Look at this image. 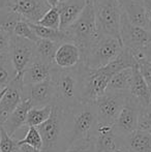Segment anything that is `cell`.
I'll return each instance as SVG.
<instances>
[{
    "mask_svg": "<svg viewBox=\"0 0 151 152\" xmlns=\"http://www.w3.org/2000/svg\"><path fill=\"white\" fill-rule=\"evenodd\" d=\"M85 72L86 66L82 62L75 67L66 69L59 68L54 64L50 77L55 89L54 104H58L65 111L71 112L82 104Z\"/></svg>",
    "mask_w": 151,
    "mask_h": 152,
    "instance_id": "6da1fadb",
    "label": "cell"
},
{
    "mask_svg": "<svg viewBox=\"0 0 151 152\" xmlns=\"http://www.w3.org/2000/svg\"><path fill=\"white\" fill-rule=\"evenodd\" d=\"M62 31L64 32L67 40L69 42H73L80 49L81 62H83L85 56L98 36L96 26H95L91 0L88 1L81 16L71 26H69Z\"/></svg>",
    "mask_w": 151,
    "mask_h": 152,
    "instance_id": "7a4b0ae2",
    "label": "cell"
},
{
    "mask_svg": "<svg viewBox=\"0 0 151 152\" xmlns=\"http://www.w3.org/2000/svg\"><path fill=\"white\" fill-rule=\"evenodd\" d=\"M97 34L120 39L119 29L122 10L117 0H91Z\"/></svg>",
    "mask_w": 151,
    "mask_h": 152,
    "instance_id": "3957f363",
    "label": "cell"
},
{
    "mask_svg": "<svg viewBox=\"0 0 151 152\" xmlns=\"http://www.w3.org/2000/svg\"><path fill=\"white\" fill-rule=\"evenodd\" d=\"M123 50L120 39L114 36L98 34L82 63L88 69H99L114 60Z\"/></svg>",
    "mask_w": 151,
    "mask_h": 152,
    "instance_id": "277c9868",
    "label": "cell"
},
{
    "mask_svg": "<svg viewBox=\"0 0 151 152\" xmlns=\"http://www.w3.org/2000/svg\"><path fill=\"white\" fill-rule=\"evenodd\" d=\"M69 113L62 107L53 104L50 118L36 127L44 143L42 152H60L58 148L60 147V142L63 138L66 116Z\"/></svg>",
    "mask_w": 151,
    "mask_h": 152,
    "instance_id": "5b68a950",
    "label": "cell"
},
{
    "mask_svg": "<svg viewBox=\"0 0 151 152\" xmlns=\"http://www.w3.org/2000/svg\"><path fill=\"white\" fill-rule=\"evenodd\" d=\"M73 127L69 139V146L77 141L90 139L97 124V117L93 102H82L71 111Z\"/></svg>",
    "mask_w": 151,
    "mask_h": 152,
    "instance_id": "8992f818",
    "label": "cell"
},
{
    "mask_svg": "<svg viewBox=\"0 0 151 152\" xmlns=\"http://www.w3.org/2000/svg\"><path fill=\"white\" fill-rule=\"evenodd\" d=\"M128 95L129 93L106 91L104 95L94 100L93 106L96 113L97 122L113 125L124 107Z\"/></svg>",
    "mask_w": 151,
    "mask_h": 152,
    "instance_id": "52a82bcc",
    "label": "cell"
},
{
    "mask_svg": "<svg viewBox=\"0 0 151 152\" xmlns=\"http://www.w3.org/2000/svg\"><path fill=\"white\" fill-rule=\"evenodd\" d=\"M8 54L16 70V78L22 79V75L25 68L36 56L35 44L31 40L12 35Z\"/></svg>",
    "mask_w": 151,
    "mask_h": 152,
    "instance_id": "ba28073f",
    "label": "cell"
},
{
    "mask_svg": "<svg viewBox=\"0 0 151 152\" xmlns=\"http://www.w3.org/2000/svg\"><path fill=\"white\" fill-rule=\"evenodd\" d=\"M119 35L123 48L128 49L131 52L142 51L151 42V32L133 25L123 14L120 21Z\"/></svg>",
    "mask_w": 151,
    "mask_h": 152,
    "instance_id": "9c48e42d",
    "label": "cell"
},
{
    "mask_svg": "<svg viewBox=\"0 0 151 152\" xmlns=\"http://www.w3.org/2000/svg\"><path fill=\"white\" fill-rule=\"evenodd\" d=\"M111 78L112 75L104 67L95 70L86 67L83 86V102H93L104 95Z\"/></svg>",
    "mask_w": 151,
    "mask_h": 152,
    "instance_id": "30bf717a",
    "label": "cell"
},
{
    "mask_svg": "<svg viewBox=\"0 0 151 152\" xmlns=\"http://www.w3.org/2000/svg\"><path fill=\"white\" fill-rule=\"evenodd\" d=\"M139 112L140 107L135 102H133L128 95L124 107L113 124L115 134L119 139L124 138L138 129Z\"/></svg>",
    "mask_w": 151,
    "mask_h": 152,
    "instance_id": "8fae6325",
    "label": "cell"
},
{
    "mask_svg": "<svg viewBox=\"0 0 151 152\" xmlns=\"http://www.w3.org/2000/svg\"><path fill=\"white\" fill-rule=\"evenodd\" d=\"M23 98H28L34 108H42L55 102V89L49 79L34 85L23 86Z\"/></svg>",
    "mask_w": 151,
    "mask_h": 152,
    "instance_id": "7c38bea8",
    "label": "cell"
},
{
    "mask_svg": "<svg viewBox=\"0 0 151 152\" xmlns=\"http://www.w3.org/2000/svg\"><path fill=\"white\" fill-rule=\"evenodd\" d=\"M22 79L16 78L5 89L0 99V126L5 122L23 99Z\"/></svg>",
    "mask_w": 151,
    "mask_h": 152,
    "instance_id": "4fadbf2b",
    "label": "cell"
},
{
    "mask_svg": "<svg viewBox=\"0 0 151 152\" xmlns=\"http://www.w3.org/2000/svg\"><path fill=\"white\" fill-rule=\"evenodd\" d=\"M92 141V150L94 152H113L117 148V140L112 124L97 122L90 137Z\"/></svg>",
    "mask_w": 151,
    "mask_h": 152,
    "instance_id": "5bb4252c",
    "label": "cell"
},
{
    "mask_svg": "<svg viewBox=\"0 0 151 152\" xmlns=\"http://www.w3.org/2000/svg\"><path fill=\"white\" fill-rule=\"evenodd\" d=\"M50 8L46 0H15L12 10L26 22L36 24Z\"/></svg>",
    "mask_w": 151,
    "mask_h": 152,
    "instance_id": "9a60e30c",
    "label": "cell"
},
{
    "mask_svg": "<svg viewBox=\"0 0 151 152\" xmlns=\"http://www.w3.org/2000/svg\"><path fill=\"white\" fill-rule=\"evenodd\" d=\"M53 66H54V64L48 63V62L42 60L37 56H35L34 59L28 64V66L23 72V85L24 86L34 85L49 80L51 77Z\"/></svg>",
    "mask_w": 151,
    "mask_h": 152,
    "instance_id": "2e32d148",
    "label": "cell"
},
{
    "mask_svg": "<svg viewBox=\"0 0 151 152\" xmlns=\"http://www.w3.org/2000/svg\"><path fill=\"white\" fill-rule=\"evenodd\" d=\"M129 98L135 102L140 109L151 104V88L140 72L138 63L133 67V81L129 89Z\"/></svg>",
    "mask_w": 151,
    "mask_h": 152,
    "instance_id": "e0dca14e",
    "label": "cell"
},
{
    "mask_svg": "<svg viewBox=\"0 0 151 152\" xmlns=\"http://www.w3.org/2000/svg\"><path fill=\"white\" fill-rule=\"evenodd\" d=\"M125 18L133 25L149 30L143 0H117Z\"/></svg>",
    "mask_w": 151,
    "mask_h": 152,
    "instance_id": "ac0fdd59",
    "label": "cell"
},
{
    "mask_svg": "<svg viewBox=\"0 0 151 152\" xmlns=\"http://www.w3.org/2000/svg\"><path fill=\"white\" fill-rule=\"evenodd\" d=\"M89 0H61L57 6L60 15V30L71 26L81 16Z\"/></svg>",
    "mask_w": 151,
    "mask_h": 152,
    "instance_id": "d6986e66",
    "label": "cell"
},
{
    "mask_svg": "<svg viewBox=\"0 0 151 152\" xmlns=\"http://www.w3.org/2000/svg\"><path fill=\"white\" fill-rule=\"evenodd\" d=\"M81 63L80 49L73 42H63L58 47L54 56V64L59 68H71Z\"/></svg>",
    "mask_w": 151,
    "mask_h": 152,
    "instance_id": "ffe728a7",
    "label": "cell"
},
{
    "mask_svg": "<svg viewBox=\"0 0 151 152\" xmlns=\"http://www.w3.org/2000/svg\"><path fill=\"white\" fill-rule=\"evenodd\" d=\"M31 108L33 107L30 100L28 98H23L20 104L15 109L14 112L8 116V118L1 126L8 136L14 137L16 132H18L21 127L26 125L27 114Z\"/></svg>",
    "mask_w": 151,
    "mask_h": 152,
    "instance_id": "44dd1931",
    "label": "cell"
},
{
    "mask_svg": "<svg viewBox=\"0 0 151 152\" xmlns=\"http://www.w3.org/2000/svg\"><path fill=\"white\" fill-rule=\"evenodd\" d=\"M120 141L129 152H151V134L148 132L137 129Z\"/></svg>",
    "mask_w": 151,
    "mask_h": 152,
    "instance_id": "7402d4cb",
    "label": "cell"
},
{
    "mask_svg": "<svg viewBox=\"0 0 151 152\" xmlns=\"http://www.w3.org/2000/svg\"><path fill=\"white\" fill-rule=\"evenodd\" d=\"M131 81H133V68L122 69L112 76L106 91L129 93Z\"/></svg>",
    "mask_w": 151,
    "mask_h": 152,
    "instance_id": "603a6c76",
    "label": "cell"
},
{
    "mask_svg": "<svg viewBox=\"0 0 151 152\" xmlns=\"http://www.w3.org/2000/svg\"><path fill=\"white\" fill-rule=\"evenodd\" d=\"M17 74L9 54L0 55V90L6 88L16 79Z\"/></svg>",
    "mask_w": 151,
    "mask_h": 152,
    "instance_id": "cb8c5ba5",
    "label": "cell"
},
{
    "mask_svg": "<svg viewBox=\"0 0 151 152\" xmlns=\"http://www.w3.org/2000/svg\"><path fill=\"white\" fill-rule=\"evenodd\" d=\"M35 44V51L36 56L42 60L48 62L50 64H54V56L58 47L60 46L57 42H54L49 39H42L38 38Z\"/></svg>",
    "mask_w": 151,
    "mask_h": 152,
    "instance_id": "d4e9b609",
    "label": "cell"
},
{
    "mask_svg": "<svg viewBox=\"0 0 151 152\" xmlns=\"http://www.w3.org/2000/svg\"><path fill=\"white\" fill-rule=\"evenodd\" d=\"M53 104H49L46 107H42V108H31L29 110L28 114H27L26 119V125L28 127L33 126V127H37L40 124L46 122L50 118L51 113H52Z\"/></svg>",
    "mask_w": 151,
    "mask_h": 152,
    "instance_id": "484cf974",
    "label": "cell"
},
{
    "mask_svg": "<svg viewBox=\"0 0 151 152\" xmlns=\"http://www.w3.org/2000/svg\"><path fill=\"white\" fill-rule=\"evenodd\" d=\"M29 24H30L31 28H32L33 32L35 33V35L37 36V38L52 40V42H57V44H59V45L69 42L63 31L53 30V29L40 26V25H38V24H32V23H29Z\"/></svg>",
    "mask_w": 151,
    "mask_h": 152,
    "instance_id": "4316f807",
    "label": "cell"
},
{
    "mask_svg": "<svg viewBox=\"0 0 151 152\" xmlns=\"http://www.w3.org/2000/svg\"><path fill=\"white\" fill-rule=\"evenodd\" d=\"M20 20H22V18L14 10L0 12V31L12 35L15 27Z\"/></svg>",
    "mask_w": 151,
    "mask_h": 152,
    "instance_id": "83f0119b",
    "label": "cell"
},
{
    "mask_svg": "<svg viewBox=\"0 0 151 152\" xmlns=\"http://www.w3.org/2000/svg\"><path fill=\"white\" fill-rule=\"evenodd\" d=\"M36 24L53 30H60V15L57 7H51Z\"/></svg>",
    "mask_w": 151,
    "mask_h": 152,
    "instance_id": "f1b7e54d",
    "label": "cell"
},
{
    "mask_svg": "<svg viewBox=\"0 0 151 152\" xmlns=\"http://www.w3.org/2000/svg\"><path fill=\"white\" fill-rule=\"evenodd\" d=\"M19 145H28V146H31L40 151L42 150V147H44L42 136L37 128L33 127V126L28 127L24 138L19 140Z\"/></svg>",
    "mask_w": 151,
    "mask_h": 152,
    "instance_id": "f546056e",
    "label": "cell"
},
{
    "mask_svg": "<svg viewBox=\"0 0 151 152\" xmlns=\"http://www.w3.org/2000/svg\"><path fill=\"white\" fill-rule=\"evenodd\" d=\"M12 35H16V36H18V37L31 40V42H35L38 39L37 36L35 35V33L33 32L32 28H31L30 24H29L28 22H26L25 20H23V19L19 21L18 24L16 25Z\"/></svg>",
    "mask_w": 151,
    "mask_h": 152,
    "instance_id": "4dcf8cb0",
    "label": "cell"
},
{
    "mask_svg": "<svg viewBox=\"0 0 151 152\" xmlns=\"http://www.w3.org/2000/svg\"><path fill=\"white\" fill-rule=\"evenodd\" d=\"M0 152H19V140L8 136L2 127L0 132Z\"/></svg>",
    "mask_w": 151,
    "mask_h": 152,
    "instance_id": "1f68e13d",
    "label": "cell"
},
{
    "mask_svg": "<svg viewBox=\"0 0 151 152\" xmlns=\"http://www.w3.org/2000/svg\"><path fill=\"white\" fill-rule=\"evenodd\" d=\"M138 129L151 134V104L140 109L138 117Z\"/></svg>",
    "mask_w": 151,
    "mask_h": 152,
    "instance_id": "d6a6232c",
    "label": "cell"
},
{
    "mask_svg": "<svg viewBox=\"0 0 151 152\" xmlns=\"http://www.w3.org/2000/svg\"><path fill=\"white\" fill-rule=\"evenodd\" d=\"M91 149H92L91 139H84L71 144L65 152H89Z\"/></svg>",
    "mask_w": 151,
    "mask_h": 152,
    "instance_id": "836d02e7",
    "label": "cell"
},
{
    "mask_svg": "<svg viewBox=\"0 0 151 152\" xmlns=\"http://www.w3.org/2000/svg\"><path fill=\"white\" fill-rule=\"evenodd\" d=\"M137 62H138L140 72H141V75L143 76L144 80L146 81L148 86L151 88V62H148V61L144 60V59L139 60Z\"/></svg>",
    "mask_w": 151,
    "mask_h": 152,
    "instance_id": "e575fe53",
    "label": "cell"
},
{
    "mask_svg": "<svg viewBox=\"0 0 151 152\" xmlns=\"http://www.w3.org/2000/svg\"><path fill=\"white\" fill-rule=\"evenodd\" d=\"M10 38H12V35H8V34L0 31V55L8 54V52H9Z\"/></svg>",
    "mask_w": 151,
    "mask_h": 152,
    "instance_id": "d590c367",
    "label": "cell"
},
{
    "mask_svg": "<svg viewBox=\"0 0 151 152\" xmlns=\"http://www.w3.org/2000/svg\"><path fill=\"white\" fill-rule=\"evenodd\" d=\"M14 2L12 0H0V12L4 10H12Z\"/></svg>",
    "mask_w": 151,
    "mask_h": 152,
    "instance_id": "8d00e7d4",
    "label": "cell"
},
{
    "mask_svg": "<svg viewBox=\"0 0 151 152\" xmlns=\"http://www.w3.org/2000/svg\"><path fill=\"white\" fill-rule=\"evenodd\" d=\"M142 54H143L144 60L151 62V42L142 50Z\"/></svg>",
    "mask_w": 151,
    "mask_h": 152,
    "instance_id": "74e56055",
    "label": "cell"
},
{
    "mask_svg": "<svg viewBox=\"0 0 151 152\" xmlns=\"http://www.w3.org/2000/svg\"><path fill=\"white\" fill-rule=\"evenodd\" d=\"M19 152H42L28 145H19Z\"/></svg>",
    "mask_w": 151,
    "mask_h": 152,
    "instance_id": "f35d334b",
    "label": "cell"
},
{
    "mask_svg": "<svg viewBox=\"0 0 151 152\" xmlns=\"http://www.w3.org/2000/svg\"><path fill=\"white\" fill-rule=\"evenodd\" d=\"M46 2L50 7H57L61 2V0H46Z\"/></svg>",
    "mask_w": 151,
    "mask_h": 152,
    "instance_id": "ab89813d",
    "label": "cell"
},
{
    "mask_svg": "<svg viewBox=\"0 0 151 152\" xmlns=\"http://www.w3.org/2000/svg\"><path fill=\"white\" fill-rule=\"evenodd\" d=\"M113 152H129V151L127 150L123 145H119V146H117V148L115 149Z\"/></svg>",
    "mask_w": 151,
    "mask_h": 152,
    "instance_id": "60d3db41",
    "label": "cell"
},
{
    "mask_svg": "<svg viewBox=\"0 0 151 152\" xmlns=\"http://www.w3.org/2000/svg\"><path fill=\"white\" fill-rule=\"evenodd\" d=\"M5 89H6V88H4V89H2V90L0 91V99H1L2 95H3V94H4V92H5Z\"/></svg>",
    "mask_w": 151,
    "mask_h": 152,
    "instance_id": "b9f144b4",
    "label": "cell"
},
{
    "mask_svg": "<svg viewBox=\"0 0 151 152\" xmlns=\"http://www.w3.org/2000/svg\"><path fill=\"white\" fill-rule=\"evenodd\" d=\"M89 152H94V151H93V150H92V149H91V150H90V151H89Z\"/></svg>",
    "mask_w": 151,
    "mask_h": 152,
    "instance_id": "7bdbcfd3",
    "label": "cell"
},
{
    "mask_svg": "<svg viewBox=\"0 0 151 152\" xmlns=\"http://www.w3.org/2000/svg\"><path fill=\"white\" fill-rule=\"evenodd\" d=\"M0 132H1V126H0Z\"/></svg>",
    "mask_w": 151,
    "mask_h": 152,
    "instance_id": "ee69618b",
    "label": "cell"
},
{
    "mask_svg": "<svg viewBox=\"0 0 151 152\" xmlns=\"http://www.w3.org/2000/svg\"><path fill=\"white\" fill-rule=\"evenodd\" d=\"M12 2H14V1H15V0H12Z\"/></svg>",
    "mask_w": 151,
    "mask_h": 152,
    "instance_id": "f6af8a7d",
    "label": "cell"
},
{
    "mask_svg": "<svg viewBox=\"0 0 151 152\" xmlns=\"http://www.w3.org/2000/svg\"><path fill=\"white\" fill-rule=\"evenodd\" d=\"M0 91H1V90H0Z\"/></svg>",
    "mask_w": 151,
    "mask_h": 152,
    "instance_id": "bcb514c9",
    "label": "cell"
}]
</instances>
